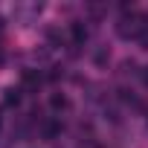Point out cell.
<instances>
[{
	"label": "cell",
	"instance_id": "1",
	"mask_svg": "<svg viewBox=\"0 0 148 148\" xmlns=\"http://www.w3.org/2000/svg\"><path fill=\"white\" fill-rule=\"evenodd\" d=\"M145 26H148V18H142V15H136V12L131 9V12H122V15H119V21H116V35H119L122 41H136Z\"/></svg>",
	"mask_w": 148,
	"mask_h": 148
},
{
	"label": "cell",
	"instance_id": "4",
	"mask_svg": "<svg viewBox=\"0 0 148 148\" xmlns=\"http://www.w3.org/2000/svg\"><path fill=\"white\" fill-rule=\"evenodd\" d=\"M70 35H73V44H76V47H82L84 41H87V26L84 23H70Z\"/></svg>",
	"mask_w": 148,
	"mask_h": 148
},
{
	"label": "cell",
	"instance_id": "5",
	"mask_svg": "<svg viewBox=\"0 0 148 148\" xmlns=\"http://www.w3.org/2000/svg\"><path fill=\"white\" fill-rule=\"evenodd\" d=\"M21 93H23V87H6V96H3V102L12 108V105H21Z\"/></svg>",
	"mask_w": 148,
	"mask_h": 148
},
{
	"label": "cell",
	"instance_id": "7",
	"mask_svg": "<svg viewBox=\"0 0 148 148\" xmlns=\"http://www.w3.org/2000/svg\"><path fill=\"white\" fill-rule=\"evenodd\" d=\"M142 79H145V84H148V67H145V73H142Z\"/></svg>",
	"mask_w": 148,
	"mask_h": 148
},
{
	"label": "cell",
	"instance_id": "2",
	"mask_svg": "<svg viewBox=\"0 0 148 148\" xmlns=\"http://www.w3.org/2000/svg\"><path fill=\"white\" fill-rule=\"evenodd\" d=\"M44 12V6L41 3H29V6H15V18L21 21V23H32L38 15Z\"/></svg>",
	"mask_w": 148,
	"mask_h": 148
},
{
	"label": "cell",
	"instance_id": "8",
	"mask_svg": "<svg viewBox=\"0 0 148 148\" xmlns=\"http://www.w3.org/2000/svg\"><path fill=\"white\" fill-rule=\"evenodd\" d=\"M0 32H3V18H0Z\"/></svg>",
	"mask_w": 148,
	"mask_h": 148
},
{
	"label": "cell",
	"instance_id": "3",
	"mask_svg": "<svg viewBox=\"0 0 148 148\" xmlns=\"http://www.w3.org/2000/svg\"><path fill=\"white\" fill-rule=\"evenodd\" d=\"M58 134H61V119L52 116V119H47V122L41 125V136H44V139H55Z\"/></svg>",
	"mask_w": 148,
	"mask_h": 148
},
{
	"label": "cell",
	"instance_id": "6",
	"mask_svg": "<svg viewBox=\"0 0 148 148\" xmlns=\"http://www.w3.org/2000/svg\"><path fill=\"white\" fill-rule=\"evenodd\" d=\"M52 108H55V110H58V108H67V99L55 93V96H52Z\"/></svg>",
	"mask_w": 148,
	"mask_h": 148
}]
</instances>
